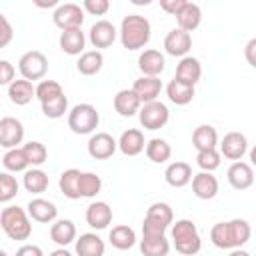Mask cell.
<instances>
[{
	"label": "cell",
	"mask_w": 256,
	"mask_h": 256,
	"mask_svg": "<svg viewBox=\"0 0 256 256\" xmlns=\"http://www.w3.org/2000/svg\"><path fill=\"white\" fill-rule=\"evenodd\" d=\"M252 228L244 218H234L228 222H218L210 230V240L216 248L222 250H236L242 248L250 240Z\"/></svg>",
	"instance_id": "1"
},
{
	"label": "cell",
	"mask_w": 256,
	"mask_h": 256,
	"mask_svg": "<svg viewBox=\"0 0 256 256\" xmlns=\"http://www.w3.org/2000/svg\"><path fill=\"white\" fill-rule=\"evenodd\" d=\"M120 42L128 50H140L150 42L152 36V26L146 16L140 14H128L120 22Z\"/></svg>",
	"instance_id": "2"
},
{
	"label": "cell",
	"mask_w": 256,
	"mask_h": 256,
	"mask_svg": "<svg viewBox=\"0 0 256 256\" xmlns=\"http://www.w3.org/2000/svg\"><path fill=\"white\" fill-rule=\"evenodd\" d=\"M30 216L20 206H6L0 212V226L10 240H28L32 234Z\"/></svg>",
	"instance_id": "3"
},
{
	"label": "cell",
	"mask_w": 256,
	"mask_h": 256,
	"mask_svg": "<svg viewBox=\"0 0 256 256\" xmlns=\"http://www.w3.org/2000/svg\"><path fill=\"white\" fill-rule=\"evenodd\" d=\"M172 244L176 248V252L184 254V256H194L200 252L202 248V238L198 234V228L192 220L188 218H180L172 224Z\"/></svg>",
	"instance_id": "4"
},
{
	"label": "cell",
	"mask_w": 256,
	"mask_h": 256,
	"mask_svg": "<svg viewBox=\"0 0 256 256\" xmlns=\"http://www.w3.org/2000/svg\"><path fill=\"white\" fill-rule=\"evenodd\" d=\"M100 124V114L98 110L88 104V102H82V104H76L70 112H68V128L74 132V134H92Z\"/></svg>",
	"instance_id": "5"
},
{
	"label": "cell",
	"mask_w": 256,
	"mask_h": 256,
	"mask_svg": "<svg viewBox=\"0 0 256 256\" xmlns=\"http://www.w3.org/2000/svg\"><path fill=\"white\" fill-rule=\"evenodd\" d=\"M172 224H174V212L170 204L154 202L146 210V216L142 222V234H166L168 226Z\"/></svg>",
	"instance_id": "6"
},
{
	"label": "cell",
	"mask_w": 256,
	"mask_h": 256,
	"mask_svg": "<svg viewBox=\"0 0 256 256\" xmlns=\"http://www.w3.org/2000/svg\"><path fill=\"white\" fill-rule=\"evenodd\" d=\"M18 70L24 80H42L48 72V58L40 50H28L20 56Z\"/></svg>",
	"instance_id": "7"
},
{
	"label": "cell",
	"mask_w": 256,
	"mask_h": 256,
	"mask_svg": "<svg viewBox=\"0 0 256 256\" xmlns=\"http://www.w3.org/2000/svg\"><path fill=\"white\" fill-rule=\"evenodd\" d=\"M138 120H140L142 128H146V130H160V128H164L168 124L170 110L160 100L148 102V104H142V108L138 112Z\"/></svg>",
	"instance_id": "8"
},
{
	"label": "cell",
	"mask_w": 256,
	"mask_h": 256,
	"mask_svg": "<svg viewBox=\"0 0 256 256\" xmlns=\"http://www.w3.org/2000/svg\"><path fill=\"white\" fill-rule=\"evenodd\" d=\"M52 20L54 24L64 32V30H76V28H82V22H84V8L74 4V2H66V4H60L54 14H52Z\"/></svg>",
	"instance_id": "9"
},
{
	"label": "cell",
	"mask_w": 256,
	"mask_h": 256,
	"mask_svg": "<svg viewBox=\"0 0 256 256\" xmlns=\"http://www.w3.org/2000/svg\"><path fill=\"white\" fill-rule=\"evenodd\" d=\"M24 140V124L14 116H4L0 120V146L6 150L18 148Z\"/></svg>",
	"instance_id": "10"
},
{
	"label": "cell",
	"mask_w": 256,
	"mask_h": 256,
	"mask_svg": "<svg viewBox=\"0 0 256 256\" xmlns=\"http://www.w3.org/2000/svg\"><path fill=\"white\" fill-rule=\"evenodd\" d=\"M116 148H118V142L108 132H96L88 140V154L94 160H108V158H112Z\"/></svg>",
	"instance_id": "11"
},
{
	"label": "cell",
	"mask_w": 256,
	"mask_h": 256,
	"mask_svg": "<svg viewBox=\"0 0 256 256\" xmlns=\"http://www.w3.org/2000/svg\"><path fill=\"white\" fill-rule=\"evenodd\" d=\"M116 36H118V30L108 20H96L90 26V32H88V40H90V44L94 48H108V46H112Z\"/></svg>",
	"instance_id": "12"
},
{
	"label": "cell",
	"mask_w": 256,
	"mask_h": 256,
	"mask_svg": "<svg viewBox=\"0 0 256 256\" xmlns=\"http://www.w3.org/2000/svg\"><path fill=\"white\" fill-rule=\"evenodd\" d=\"M248 152V140L242 132H228L220 142V154L228 160H242V156Z\"/></svg>",
	"instance_id": "13"
},
{
	"label": "cell",
	"mask_w": 256,
	"mask_h": 256,
	"mask_svg": "<svg viewBox=\"0 0 256 256\" xmlns=\"http://www.w3.org/2000/svg\"><path fill=\"white\" fill-rule=\"evenodd\" d=\"M26 212L34 222H40V224L56 222V216H58L56 204L46 200V198H32L26 206Z\"/></svg>",
	"instance_id": "14"
},
{
	"label": "cell",
	"mask_w": 256,
	"mask_h": 256,
	"mask_svg": "<svg viewBox=\"0 0 256 256\" xmlns=\"http://www.w3.org/2000/svg\"><path fill=\"white\" fill-rule=\"evenodd\" d=\"M192 48V36L180 28H174L166 34L164 38V50L170 54V56H178V58H184Z\"/></svg>",
	"instance_id": "15"
},
{
	"label": "cell",
	"mask_w": 256,
	"mask_h": 256,
	"mask_svg": "<svg viewBox=\"0 0 256 256\" xmlns=\"http://www.w3.org/2000/svg\"><path fill=\"white\" fill-rule=\"evenodd\" d=\"M138 68H140L142 76L158 78V76L164 72V68H166L164 54H162L160 50H154V48L144 50V52L138 56Z\"/></svg>",
	"instance_id": "16"
},
{
	"label": "cell",
	"mask_w": 256,
	"mask_h": 256,
	"mask_svg": "<svg viewBox=\"0 0 256 256\" xmlns=\"http://www.w3.org/2000/svg\"><path fill=\"white\" fill-rule=\"evenodd\" d=\"M226 178L230 182V186L234 190H246L254 184V170L250 164L238 160V162H232L228 172H226Z\"/></svg>",
	"instance_id": "17"
},
{
	"label": "cell",
	"mask_w": 256,
	"mask_h": 256,
	"mask_svg": "<svg viewBox=\"0 0 256 256\" xmlns=\"http://www.w3.org/2000/svg\"><path fill=\"white\" fill-rule=\"evenodd\" d=\"M132 90L142 100V104L156 102L160 92H162V80L160 78H152V76H140V78L134 80Z\"/></svg>",
	"instance_id": "18"
},
{
	"label": "cell",
	"mask_w": 256,
	"mask_h": 256,
	"mask_svg": "<svg viewBox=\"0 0 256 256\" xmlns=\"http://www.w3.org/2000/svg\"><path fill=\"white\" fill-rule=\"evenodd\" d=\"M146 144L148 142L144 140V134L138 128H128L118 138V148L124 156H138L142 150H146Z\"/></svg>",
	"instance_id": "19"
},
{
	"label": "cell",
	"mask_w": 256,
	"mask_h": 256,
	"mask_svg": "<svg viewBox=\"0 0 256 256\" xmlns=\"http://www.w3.org/2000/svg\"><path fill=\"white\" fill-rule=\"evenodd\" d=\"M86 222L94 230H104L112 222V208L104 200H96L86 208Z\"/></svg>",
	"instance_id": "20"
},
{
	"label": "cell",
	"mask_w": 256,
	"mask_h": 256,
	"mask_svg": "<svg viewBox=\"0 0 256 256\" xmlns=\"http://www.w3.org/2000/svg\"><path fill=\"white\" fill-rule=\"evenodd\" d=\"M176 80L184 82V84H190V86H196L198 80L202 78V64L198 58L194 56H184L180 58L178 66H176Z\"/></svg>",
	"instance_id": "21"
},
{
	"label": "cell",
	"mask_w": 256,
	"mask_h": 256,
	"mask_svg": "<svg viewBox=\"0 0 256 256\" xmlns=\"http://www.w3.org/2000/svg\"><path fill=\"white\" fill-rule=\"evenodd\" d=\"M142 108V100L136 96V92L130 88H124V90H118L116 96H114V110L124 116V118H130L134 114H138Z\"/></svg>",
	"instance_id": "22"
},
{
	"label": "cell",
	"mask_w": 256,
	"mask_h": 256,
	"mask_svg": "<svg viewBox=\"0 0 256 256\" xmlns=\"http://www.w3.org/2000/svg\"><path fill=\"white\" fill-rule=\"evenodd\" d=\"M192 192L200 200H212L218 194V178L212 172H198L192 178Z\"/></svg>",
	"instance_id": "23"
},
{
	"label": "cell",
	"mask_w": 256,
	"mask_h": 256,
	"mask_svg": "<svg viewBox=\"0 0 256 256\" xmlns=\"http://www.w3.org/2000/svg\"><path fill=\"white\" fill-rule=\"evenodd\" d=\"M164 178H166V182H168L172 188H184V186L190 184L192 178H194V176H192V166H190L188 162L176 160V162H172V164L166 166Z\"/></svg>",
	"instance_id": "24"
},
{
	"label": "cell",
	"mask_w": 256,
	"mask_h": 256,
	"mask_svg": "<svg viewBox=\"0 0 256 256\" xmlns=\"http://www.w3.org/2000/svg\"><path fill=\"white\" fill-rule=\"evenodd\" d=\"M60 50L68 56H82L84 54V46H86V36L82 32V28L76 30H64L60 34Z\"/></svg>",
	"instance_id": "25"
},
{
	"label": "cell",
	"mask_w": 256,
	"mask_h": 256,
	"mask_svg": "<svg viewBox=\"0 0 256 256\" xmlns=\"http://www.w3.org/2000/svg\"><path fill=\"white\" fill-rule=\"evenodd\" d=\"M50 238L60 248H66L68 244L76 242V224L72 220H68V218H60V220L52 222V226H50Z\"/></svg>",
	"instance_id": "26"
},
{
	"label": "cell",
	"mask_w": 256,
	"mask_h": 256,
	"mask_svg": "<svg viewBox=\"0 0 256 256\" xmlns=\"http://www.w3.org/2000/svg\"><path fill=\"white\" fill-rule=\"evenodd\" d=\"M140 252L144 256H168L170 240L166 238V234H142Z\"/></svg>",
	"instance_id": "27"
},
{
	"label": "cell",
	"mask_w": 256,
	"mask_h": 256,
	"mask_svg": "<svg viewBox=\"0 0 256 256\" xmlns=\"http://www.w3.org/2000/svg\"><path fill=\"white\" fill-rule=\"evenodd\" d=\"M106 244L96 232H86L76 238V254L78 256H104Z\"/></svg>",
	"instance_id": "28"
},
{
	"label": "cell",
	"mask_w": 256,
	"mask_h": 256,
	"mask_svg": "<svg viewBox=\"0 0 256 256\" xmlns=\"http://www.w3.org/2000/svg\"><path fill=\"white\" fill-rule=\"evenodd\" d=\"M218 144V132L210 124H200L192 132V146L202 152V150H214Z\"/></svg>",
	"instance_id": "29"
},
{
	"label": "cell",
	"mask_w": 256,
	"mask_h": 256,
	"mask_svg": "<svg viewBox=\"0 0 256 256\" xmlns=\"http://www.w3.org/2000/svg\"><path fill=\"white\" fill-rule=\"evenodd\" d=\"M8 98L16 106H26L32 98H36V88L32 86L30 80H14L8 86Z\"/></svg>",
	"instance_id": "30"
},
{
	"label": "cell",
	"mask_w": 256,
	"mask_h": 256,
	"mask_svg": "<svg viewBox=\"0 0 256 256\" xmlns=\"http://www.w3.org/2000/svg\"><path fill=\"white\" fill-rule=\"evenodd\" d=\"M176 22H178V28L184 30V32H192L200 26L202 22V8L194 2H186V6L180 10V14L176 16Z\"/></svg>",
	"instance_id": "31"
},
{
	"label": "cell",
	"mask_w": 256,
	"mask_h": 256,
	"mask_svg": "<svg viewBox=\"0 0 256 256\" xmlns=\"http://www.w3.org/2000/svg\"><path fill=\"white\" fill-rule=\"evenodd\" d=\"M166 96H168V100H170L172 104H176V106H186V104H190L192 98H194V86L184 84V82L172 78V80L168 82V86H166Z\"/></svg>",
	"instance_id": "32"
},
{
	"label": "cell",
	"mask_w": 256,
	"mask_h": 256,
	"mask_svg": "<svg viewBox=\"0 0 256 256\" xmlns=\"http://www.w3.org/2000/svg\"><path fill=\"white\" fill-rule=\"evenodd\" d=\"M80 176H82V172L78 168H68L60 174L58 186H60V192L66 198H70V200L80 198Z\"/></svg>",
	"instance_id": "33"
},
{
	"label": "cell",
	"mask_w": 256,
	"mask_h": 256,
	"mask_svg": "<svg viewBox=\"0 0 256 256\" xmlns=\"http://www.w3.org/2000/svg\"><path fill=\"white\" fill-rule=\"evenodd\" d=\"M102 64H104V56L100 50H86L78 62H76V68L82 76H94L102 70Z\"/></svg>",
	"instance_id": "34"
},
{
	"label": "cell",
	"mask_w": 256,
	"mask_h": 256,
	"mask_svg": "<svg viewBox=\"0 0 256 256\" xmlns=\"http://www.w3.org/2000/svg\"><path fill=\"white\" fill-rule=\"evenodd\" d=\"M108 240L116 250H130L136 244V232L126 224H118L110 230Z\"/></svg>",
	"instance_id": "35"
},
{
	"label": "cell",
	"mask_w": 256,
	"mask_h": 256,
	"mask_svg": "<svg viewBox=\"0 0 256 256\" xmlns=\"http://www.w3.org/2000/svg\"><path fill=\"white\" fill-rule=\"evenodd\" d=\"M144 152H146L148 160L154 162V164H164L172 156V148H170V144L164 138H152V140H148Z\"/></svg>",
	"instance_id": "36"
},
{
	"label": "cell",
	"mask_w": 256,
	"mask_h": 256,
	"mask_svg": "<svg viewBox=\"0 0 256 256\" xmlns=\"http://www.w3.org/2000/svg\"><path fill=\"white\" fill-rule=\"evenodd\" d=\"M24 188H26V192H30V194H42L46 188H48V184H50V178H48V174L44 172V170H40V168H30V170H26L24 172Z\"/></svg>",
	"instance_id": "37"
},
{
	"label": "cell",
	"mask_w": 256,
	"mask_h": 256,
	"mask_svg": "<svg viewBox=\"0 0 256 256\" xmlns=\"http://www.w3.org/2000/svg\"><path fill=\"white\" fill-rule=\"evenodd\" d=\"M2 164L8 172H26V168L30 166L26 154H24V148H12V150H6L4 156H2Z\"/></svg>",
	"instance_id": "38"
},
{
	"label": "cell",
	"mask_w": 256,
	"mask_h": 256,
	"mask_svg": "<svg viewBox=\"0 0 256 256\" xmlns=\"http://www.w3.org/2000/svg\"><path fill=\"white\" fill-rule=\"evenodd\" d=\"M22 148H24V154H26L30 166H34V168L42 166V164L46 162V158H48L46 146H44L42 142H38V140H30V142H26Z\"/></svg>",
	"instance_id": "39"
},
{
	"label": "cell",
	"mask_w": 256,
	"mask_h": 256,
	"mask_svg": "<svg viewBox=\"0 0 256 256\" xmlns=\"http://www.w3.org/2000/svg\"><path fill=\"white\" fill-rule=\"evenodd\" d=\"M102 190V178L94 172H82L80 176V198H94Z\"/></svg>",
	"instance_id": "40"
},
{
	"label": "cell",
	"mask_w": 256,
	"mask_h": 256,
	"mask_svg": "<svg viewBox=\"0 0 256 256\" xmlns=\"http://www.w3.org/2000/svg\"><path fill=\"white\" fill-rule=\"evenodd\" d=\"M40 106H42V114L46 118L56 120V118H62L68 112V98H66V94H62L58 98H52L48 102H42Z\"/></svg>",
	"instance_id": "41"
},
{
	"label": "cell",
	"mask_w": 256,
	"mask_h": 256,
	"mask_svg": "<svg viewBox=\"0 0 256 256\" xmlns=\"http://www.w3.org/2000/svg\"><path fill=\"white\" fill-rule=\"evenodd\" d=\"M64 94V90H62V86L56 82V80H42L38 86H36V98L40 100V104L42 102H48V100H52V98H58V96H62Z\"/></svg>",
	"instance_id": "42"
},
{
	"label": "cell",
	"mask_w": 256,
	"mask_h": 256,
	"mask_svg": "<svg viewBox=\"0 0 256 256\" xmlns=\"http://www.w3.org/2000/svg\"><path fill=\"white\" fill-rule=\"evenodd\" d=\"M220 158L222 154L214 148V150H202L196 154V164L202 172H214L220 166Z\"/></svg>",
	"instance_id": "43"
},
{
	"label": "cell",
	"mask_w": 256,
	"mask_h": 256,
	"mask_svg": "<svg viewBox=\"0 0 256 256\" xmlns=\"http://www.w3.org/2000/svg\"><path fill=\"white\" fill-rule=\"evenodd\" d=\"M18 194V182L10 172L0 174V202H10Z\"/></svg>",
	"instance_id": "44"
},
{
	"label": "cell",
	"mask_w": 256,
	"mask_h": 256,
	"mask_svg": "<svg viewBox=\"0 0 256 256\" xmlns=\"http://www.w3.org/2000/svg\"><path fill=\"white\" fill-rule=\"evenodd\" d=\"M82 8L92 16H104L110 10V2L108 0H84Z\"/></svg>",
	"instance_id": "45"
},
{
	"label": "cell",
	"mask_w": 256,
	"mask_h": 256,
	"mask_svg": "<svg viewBox=\"0 0 256 256\" xmlns=\"http://www.w3.org/2000/svg\"><path fill=\"white\" fill-rule=\"evenodd\" d=\"M14 76H16V68L8 60H0V84L10 86L14 82Z\"/></svg>",
	"instance_id": "46"
},
{
	"label": "cell",
	"mask_w": 256,
	"mask_h": 256,
	"mask_svg": "<svg viewBox=\"0 0 256 256\" xmlns=\"http://www.w3.org/2000/svg\"><path fill=\"white\" fill-rule=\"evenodd\" d=\"M12 36H14V32H12V26H10L8 18L4 14H0V46L2 48L8 46L10 40H12Z\"/></svg>",
	"instance_id": "47"
},
{
	"label": "cell",
	"mask_w": 256,
	"mask_h": 256,
	"mask_svg": "<svg viewBox=\"0 0 256 256\" xmlns=\"http://www.w3.org/2000/svg\"><path fill=\"white\" fill-rule=\"evenodd\" d=\"M184 6H186V0H160V8L172 16H178Z\"/></svg>",
	"instance_id": "48"
},
{
	"label": "cell",
	"mask_w": 256,
	"mask_h": 256,
	"mask_svg": "<svg viewBox=\"0 0 256 256\" xmlns=\"http://www.w3.org/2000/svg\"><path fill=\"white\" fill-rule=\"evenodd\" d=\"M244 58H246V62L252 68H256V38H250L246 42V46H244Z\"/></svg>",
	"instance_id": "49"
},
{
	"label": "cell",
	"mask_w": 256,
	"mask_h": 256,
	"mask_svg": "<svg viewBox=\"0 0 256 256\" xmlns=\"http://www.w3.org/2000/svg\"><path fill=\"white\" fill-rule=\"evenodd\" d=\"M16 256H44L42 248L36 246V244H22L18 250H16Z\"/></svg>",
	"instance_id": "50"
},
{
	"label": "cell",
	"mask_w": 256,
	"mask_h": 256,
	"mask_svg": "<svg viewBox=\"0 0 256 256\" xmlns=\"http://www.w3.org/2000/svg\"><path fill=\"white\" fill-rule=\"evenodd\" d=\"M34 4H36V6H40V8H52V6H56V8H58V6H60V4H58V0H48V2H40V0H36Z\"/></svg>",
	"instance_id": "51"
},
{
	"label": "cell",
	"mask_w": 256,
	"mask_h": 256,
	"mask_svg": "<svg viewBox=\"0 0 256 256\" xmlns=\"http://www.w3.org/2000/svg\"><path fill=\"white\" fill-rule=\"evenodd\" d=\"M48 256H72V252H68L66 248H56L54 252H50Z\"/></svg>",
	"instance_id": "52"
},
{
	"label": "cell",
	"mask_w": 256,
	"mask_h": 256,
	"mask_svg": "<svg viewBox=\"0 0 256 256\" xmlns=\"http://www.w3.org/2000/svg\"><path fill=\"white\" fill-rule=\"evenodd\" d=\"M228 256H252V254L246 252V250H242V248H236V250H232Z\"/></svg>",
	"instance_id": "53"
},
{
	"label": "cell",
	"mask_w": 256,
	"mask_h": 256,
	"mask_svg": "<svg viewBox=\"0 0 256 256\" xmlns=\"http://www.w3.org/2000/svg\"><path fill=\"white\" fill-rule=\"evenodd\" d=\"M250 162H252V166H256V146L250 150Z\"/></svg>",
	"instance_id": "54"
},
{
	"label": "cell",
	"mask_w": 256,
	"mask_h": 256,
	"mask_svg": "<svg viewBox=\"0 0 256 256\" xmlns=\"http://www.w3.org/2000/svg\"><path fill=\"white\" fill-rule=\"evenodd\" d=\"M134 4H150V0H132Z\"/></svg>",
	"instance_id": "55"
},
{
	"label": "cell",
	"mask_w": 256,
	"mask_h": 256,
	"mask_svg": "<svg viewBox=\"0 0 256 256\" xmlns=\"http://www.w3.org/2000/svg\"><path fill=\"white\" fill-rule=\"evenodd\" d=\"M0 256H8V254H6V252H4V250H0Z\"/></svg>",
	"instance_id": "56"
}]
</instances>
